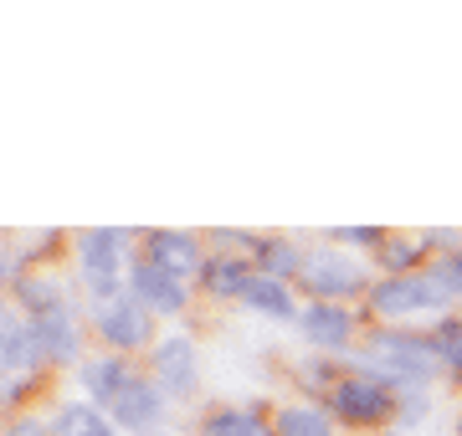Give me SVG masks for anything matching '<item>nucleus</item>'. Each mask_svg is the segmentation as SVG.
Returning a JSON list of instances; mask_svg holds the SVG:
<instances>
[{"instance_id":"obj_22","label":"nucleus","mask_w":462,"mask_h":436,"mask_svg":"<svg viewBox=\"0 0 462 436\" xmlns=\"http://www.w3.org/2000/svg\"><path fill=\"white\" fill-rule=\"evenodd\" d=\"M431 277L447 287V298H452V293H462V252H457V257H447V262L431 272Z\"/></svg>"},{"instance_id":"obj_10","label":"nucleus","mask_w":462,"mask_h":436,"mask_svg":"<svg viewBox=\"0 0 462 436\" xmlns=\"http://www.w3.org/2000/svg\"><path fill=\"white\" fill-rule=\"evenodd\" d=\"M149 262L185 283V272L200 268V241L196 236H180V232H154L149 236Z\"/></svg>"},{"instance_id":"obj_13","label":"nucleus","mask_w":462,"mask_h":436,"mask_svg":"<svg viewBox=\"0 0 462 436\" xmlns=\"http://www.w3.org/2000/svg\"><path fill=\"white\" fill-rule=\"evenodd\" d=\"M242 303L257 308V313H273V319H293V298H288V287H282L278 277H263V272H252L247 277Z\"/></svg>"},{"instance_id":"obj_23","label":"nucleus","mask_w":462,"mask_h":436,"mask_svg":"<svg viewBox=\"0 0 462 436\" xmlns=\"http://www.w3.org/2000/svg\"><path fill=\"white\" fill-rule=\"evenodd\" d=\"M411 257H416V247H411V241H385V262H396V268H406Z\"/></svg>"},{"instance_id":"obj_3","label":"nucleus","mask_w":462,"mask_h":436,"mask_svg":"<svg viewBox=\"0 0 462 436\" xmlns=\"http://www.w3.org/2000/svg\"><path fill=\"white\" fill-rule=\"evenodd\" d=\"M78 247H83V277L88 287L98 293V298H124L118 293V247H124V232H83L78 236Z\"/></svg>"},{"instance_id":"obj_15","label":"nucleus","mask_w":462,"mask_h":436,"mask_svg":"<svg viewBox=\"0 0 462 436\" xmlns=\"http://www.w3.org/2000/svg\"><path fill=\"white\" fill-rule=\"evenodd\" d=\"M278 436H334V426L319 405H288L278 411Z\"/></svg>"},{"instance_id":"obj_21","label":"nucleus","mask_w":462,"mask_h":436,"mask_svg":"<svg viewBox=\"0 0 462 436\" xmlns=\"http://www.w3.org/2000/svg\"><path fill=\"white\" fill-rule=\"evenodd\" d=\"M263 262H273L278 272H303V257H293V247H282V241L263 247Z\"/></svg>"},{"instance_id":"obj_18","label":"nucleus","mask_w":462,"mask_h":436,"mask_svg":"<svg viewBox=\"0 0 462 436\" xmlns=\"http://www.w3.org/2000/svg\"><path fill=\"white\" fill-rule=\"evenodd\" d=\"M206 436H267V431L252 411H216V416L206 421Z\"/></svg>"},{"instance_id":"obj_26","label":"nucleus","mask_w":462,"mask_h":436,"mask_svg":"<svg viewBox=\"0 0 462 436\" xmlns=\"http://www.w3.org/2000/svg\"><path fill=\"white\" fill-rule=\"evenodd\" d=\"M0 272H5V257H0Z\"/></svg>"},{"instance_id":"obj_2","label":"nucleus","mask_w":462,"mask_h":436,"mask_svg":"<svg viewBox=\"0 0 462 436\" xmlns=\"http://www.w3.org/2000/svg\"><path fill=\"white\" fill-rule=\"evenodd\" d=\"M447 303V287L431 277V272H401L391 283L375 287V308L385 319H401V313H437Z\"/></svg>"},{"instance_id":"obj_20","label":"nucleus","mask_w":462,"mask_h":436,"mask_svg":"<svg viewBox=\"0 0 462 436\" xmlns=\"http://www.w3.org/2000/svg\"><path fill=\"white\" fill-rule=\"evenodd\" d=\"M21 303H32V308H36V319H42V313H57V308H62V298H57V287H51V283H21Z\"/></svg>"},{"instance_id":"obj_12","label":"nucleus","mask_w":462,"mask_h":436,"mask_svg":"<svg viewBox=\"0 0 462 436\" xmlns=\"http://www.w3.org/2000/svg\"><path fill=\"white\" fill-rule=\"evenodd\" d=\"M32 344H36L42 359H72V354H78V329H72V319L57 308V313L32 319Z\"/></svg>"},{"instance_id":"obj_7","label":"nucleus","mask_w":462,"mask_h":436,"mask_svg":"<svg viewBox=\"0 0 462 436\" xmlns=\"http://www.w3.org/2000/svg\"><path fill=\"white\" fill-rule=\"evenodd\" d=\"M154 375H160V386L165 390L190 395V390H196V350H190V339L185 334L165 339V344L154 350Z\"/></svg>"},{"instance_id":"obj_9","label":"nucleus","mask_w":462,"mask_h":436,"mask_svg":"<svg viewBox=\"0 0 462 436\" xmlns=\"http://www.w3.org/2000/svg\"><path fill=\"white\" fill-rule=\"evenodd\" d=\"M108 411H114L118 426H139V431H144V426H154V421H160L165 401H160V386H154V380H129V386H124V395H118Z\"/></svg>"},{"instance_id":"obj_11","label":"nucleus","mask_w":462,"mask_h":436,"mask_svg":"<svg viewBox=\"0 0 462 436\" xmlns=\"http://www.w3.org/2000/svg\"><path fill=\"white\" fill-rule=\"evenodd\" d=\"M303 334H309V344H319V350H345L349 334H355V323H349L345 308H334V303H314V308L303 313Z\"/></svg>"},{"instance_id":"obj_17","label":"nucleus","mask_w":462,"mask_h":436,"mask_svg":"<svg viewBox=\"0 0 462 436\" xmlns=\"http://www.w3.org/2000/svg\"><path fill=\"white\" fill-rule=\"evenodd\" d=\"M42 354L32 344V329H11L0 323V369H21V365H36Z\"/></svg>"},{"instance_id":"obj_4","label":"nucleus","mask_w":462,"mask_h":436,"mask_svg":"<svg viewBox=\"0 0 462 436\" xmlns=\"http://www.w3.org/2000/svg\"><path fill=\"white\" fill-rule=\"evenodd\" d=\"M303 283L314 293H324V298H345V293L365 287V268L345 252H314V257H303Z\"/></svg>"},{"instance_id":"obj_14","label":"nucleus","mask_w":462,"mask_h":436,"mask_svg":"<svg viewBox=\"0 0 462 436\" xmlns=\"http://www.w3.org/2000/svg\"><path fill=\"white\" fill-rule=\"evenodd\" d=\"M134 375L118 359H93V365L83 369V386H88V395L93 401H103V405H114L118 395H124V386H129Z\"/></svg>"},{"instance_id":"obj_1","label":"nucleus","mask_w":462,"mask_h":436,"mask_svg":"<svg viewBox=\"0 0 462 436\" xmlns=\"http://www.w3.org/2000/svg\"><path fill=\"white\" fill-rule=\"evenodd\" d=\"M370 365H380V375H391V380H431L437 350L427 339H411V334H375Z\"/></svg>"},{"instance_id":"obj_25","label":"nucleus","mask_w":462,"mask_h":436,"mask_svg":"<svg viewBox=\"0 0 462 436\" xmlns=\"http://www.w3.org/2000/svg\"><path fill=\"white\" fill-rule=\"evenodd\" d=\"M5 436H36V426H21V431H5Z\"/></svg>"},{"instance_id":"obj_6","label":"nucleus","mask_w":462,"mask_h":436,"mask_svg":"<svg viewBox=\"0 0 462 436\" xmlns=\"http://www.w3.org/2000/svg\"><path fill=\"white\" fill-rule=\"evenodd\" d=\"M98 329L108 344H118V350H139L149 339V308L139 298H114V303H103L98 308Z\"/></svg>"},{"instance_id":"obj_19","label":"nucleus","mask_w":462,"mask_h":436,"mask_svg":"<svg viewBox=\"0 0 462 436\" xmlns=\"http://www.w3.org/2000/svg\"><path fill=\"white\" fill-rule=\"evenodd\" d=\"M247 277L252 272L242 268V262H211V268H206V283H211V293H221V298H242V287H247Z\"/></svg>"},{"instance_id":"obj_24","label":"nucleus","mask_w":462,"mask_h":436,"mask_svg":"<svg viewBox=\"0 0 462 436\" xmlns=\"http://www.w3.org/2000/svg\"><path fill=\"white\" fill-rule=\"evenodd\" d=\"M442 350H447V359H457V365H462V329H447V334H442Z\"/></svg>"},{"instance_id":"obj_5","label":"nucleus","mask_w":462,"mask_h":436,"mask_svg":"<svg viewBox=\"0 0 462 436\" xmlns=\"http://www.w3.org/2000/svg\"><path fill=\"white\" fill-rule=\"evenodd\" d=\"M334 411L349 421H380L391 416V390L380 386L375 375H349L334 386Z\"/></svg>"},{"instance_id":"obj_8","label":"nucleus","mask_w":462,"mask_h":436,"mask_svg":"<svg viewBox=\"0 0 462 436\" xmlns=\"http://www.w3.org/2000/svg\"><path fill=\"white\" fill-rule=\"evenodd\" d=\"M134 293H139L144 308H160V313L185 308V283L170 277L165 268H154V262H139V268H134Z\"/></svg>"},{"instance_id":"obj_16","label":"nucleus","mask_w":462,"mask_h":436,"mask_svg":"<svg viewBox=\"0 0 462 436\" xmlns=\"http://www.w3.org/2000/svg\"><path fill=\"white\" fill-rule=\"evenodd\" d=\"M57 436H114V426L103 421L98 405H62V416H57Z\"/></svg>"}]
</instances>
